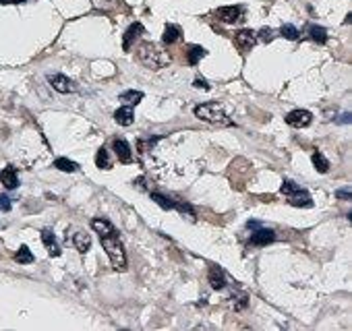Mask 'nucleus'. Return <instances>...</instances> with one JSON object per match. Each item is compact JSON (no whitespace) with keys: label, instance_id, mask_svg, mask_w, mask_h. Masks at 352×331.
<instances>
[{"label":"nucleus","instance_id":"obj_28","mask_svg":"<svg viewBox=\"0 0 352 331\" xmlns=\"http://www.w3.org/2000/svg\"><path fill=\"white\" fill-rule=\"evenodd\" d=\"M160 141V137H154V139H147V141H143V139H141V141L137 143V149L141 151V153H145V151H149V149H152L156 143Z\"/></svg>","mask_w":352,"mask_h":331},{"label":"nucleus","instance_id":"obj_19","mask_svg":"<svg viewBox=\"0 0 352 331\" xmlns=\"http://www.w3.org/2000/svg\"><path fill=\"white\" fill-rule=\"evenodd\" d=\"M309 36H311V40L317 42V44H325V42H327V31H325L323 27H319V25H311V27H309Z\"/></svg>","mask_w":352,"mask_h":331},{"label":"nucleus","instance_id":"obj_16","mask_svg":"<svg viewBox=\"0 0 352 331\" xmlns=\"http://www.w3.org/2000/svg\"><path fill=\"white\" fill-rule=\"evenodd\" d=\"M209 284L213 290H222L226 286V277H224V271L220 267H211L209 269Z\"/></svg>","mask_w":352,"mask_h":331},{"label":"nucleus","instance_id":"obj_24","mask_svg":"<svg viewBox=\"0 0 352 331\" xmlns=\"http://www.w3.org/2000/svg\"><path fill=\"white\" fill-rule=\"evenodd\" d=\"M54 166H56L60 172H77V170H79V166H77L75 162L66 160V158H58V160L54 162Z\"/></svg>","mask_w":352,"mask_h":331},{"label":"nucleus","instance_id":"obj_6","mask_svg":"<svg viewBox=\"0 0 352 331\" xmlns=\"http://www.w3.org/2000/svg\"><path fill=\"white\" fill-rule=\"evenodd\" d=\"M50 85H52V89H56L58 93H73L77 91V85L64 75H50L48 77Z\"/></svg>","mask_w":352,"mask_h":331},{"label":"nucleus","instance_id":"obj_23","mask_svg":"<svg viewBox=\"0 0 352 331\" xmlns=\"http://www.w3.org/2000/svg\"><path fill=\"white\" fill-rule=\"evenodd\" d=\"M15 261H17V263H21V265H29V263H33V255H31V251L27 247H21L19 253L15 255Z\"/></svg>","mask_w":352,"mask_h":331},{"label":"nucleus","instance_id":"obj_27","mask_svg":"<svg viewBox=\"0 0 352 331\" xmlns=\"http://www.w3.org/2000/svg\"><path fill=\"white\" fill-rule=\"evenodd\" d=\"M141 99H143V93H141V91H125V93H121V101L139 103Z\"/></svg>","mask_w":352,"mask_h":331},{"label":"nucleus","instance_id":"obj_36","mask_svg":"<svg viewBox=\"0 0 352 331\" xmlns=\"http://www.w3.org/2000/svg\"><path fill=\"white\" fill-rule=\"evenodd\" d=\"M13 3H23V0H13Z\"/></svg>","mask_w":352,"mask_h":331},{"label":"nucleus","instance_id":"obj_34","mask_svg":"<svg viewBox=\"0 0 352 331\" xmlns=\"http://www.w3.org/2000/svg\"><path fill=\"white\" fill-rule=\"evenodd\" d=\"M247 228H249V230H251V228L257 230V228H261V224H259V222H249V224H247Z\"/></svg>","mask_w":352,"mask_h":331},{"label":"nucleus","instance_id":"obj_30","mask_svg":"<svg viewBox=\"0 0 352 331\" xmlns=\"http://www.w3.org/2000/svg\"><path fill=\"white\" fill-rule=\"evenodd\" d=\"M259 40H261V42H272V40H274V31L267 29V27H263V29L259 31Z\"/></svg>","mask_w":352,"mask_h":331},{"label":"nucleus","instance_id":"obj_31","mask_svg":"<svg viewBox=\"0 0 352 331\" xmlns=\"http://www.w3.org/2000/svg\"><path fill=\"white\" fill-rule=\"evenodd\" d=\"M0 211H11V199L7 195H0Z\"/></svg>","mask_w":352,"mask_h":331},{"label":"nucleus","instance_id":"obj_1","mask_svg":"<svg viewBox=\"0 0 352 331\" xmlns=\"http://www.w3.org/2000/svg\"><path fill=\"white\" fill-rule=\"evenodd\" d=\"M99 240H102V247H104V251L110 257L112 267L116 271H125L127 269V253H125L123 242L119 240V236H116V232L114 234H106V236H99Z\"/></svg>","mask_w":352,"mask_h":331},{"label":"nucleus","instance_id":"obj_11","mask_svg":"<svg viewBox=\"0 0 352 331\" xmlns=\"http://www.w3.org/2000/svg\"><path fill=\"white\" fill-rule=\"evenodd\" d=\"M114 120L119 125H123V127H131L133 125V120H135V114H133V108L131 106H123V108H119L114 112Z\"/></svg>","mask_w":352,"mask_h":331},{"label":"nucleus","instance_id":"obj_21","mask_svg":"<svg viewBox=\"0 0 352 331\" xmlns=\"http://www.w3.org/2000/svg\"><path fill=\"white\" fill-rule=\"evenodd\" d=\"M311 160H313V166L317 168V172H321V174H325V172L329 170V162L325 160V155H323L321 151H315Z\"/></svg>","mask_w":352,"mask_h":331},{"label":"nucleus","instance_id":"obj_7","mask_svg":"<svg viewBox=\"0 0 352 331\" xmlns=\"http://www.w3.org/2000/svg\"><path fill=\"white\" fill-rule=\"evenodd\" d=\"M112 149L116 153V158H119V162L123 164H131L133 162V153H131V145L125 141V139H119L116 137L112 141Z\"/></svg>","mask_w":352,"mask_h":331},{"label":"nucleus","instance_id":"obj_26","mask_svg":"<svg viewBox=\"0 0 352 331\" xmlns=\"http://www.w3.org/2000/svg\"><path fill=\"white\" fill-rule=\"evenodd\" d=\"M280 33H282V36L286 38V40H290V42H294V40L298 38V29H296L294 25H290V23H284L282 29H280Z\"/></svg>","mask_w":352,"mask_h":331},{"label":"nucleus","instance_id":"obj_8","mask_svg":"<svg viewBox=\"0 0 352 331\" xmlns=\"http://www.w3.org/2000/svg\"><path fill=\"white\" fill-rule=\"evenodd\" d=\"M215 17L222 23H237V21H241V17H243V9L241 7H222V9H217Z\"/></svg>","mask_w":352,"mask_h":331},{"label":"nucleus","instance_id":"obj_13","mask_svg":"<svg viewBox=\"0 0 352 331\" xmlns=\"http://www.w3.org/2000/svg\"><path fill=\"white\" fill-rule=\"evenodd\" d=\"M42 240H44V245H46L50 257H58V255H60V247H58V242H56L54 234L50 232V230H42Z\"/></svg>","mask_w":352,"mask_h":331},{"label":"nucleus","instance_id":"obj_35","mask_svg":"<svg viewBox=\"0 0 352 331\" xmlns=\"http://www.w3.org/2000/svg\"><path fill=\"white\" fill-rule=\"evenodd\" d=\"M340 123H350V114H342V118H340Z\"/></svg>","mask_w":352,"mask_h":331},{"label":"nucleus","instance_id":"obj_3","mask_svg":"<svg viewBox=\"0 0 352 331\" xmlns=\"http://www.w3.org/2000/svg\"><path fill=\"white\" fill-rule=\"evenodd\" d=\"M137 56H139V60H141L145 66H149V68H162L164 64L170 62V58L166 56V54H162V52H160L154 44H141V46H139V52H137Z\"/></svg>","mask_w":352,"mask_h":331},{"label":"nucleus","instance_id":"obj_9","mask_svg":"<svg viewBox=\"0 0 352 331\" xmlns=\"http://www.w3.org/2000/svg\"><path fill=\"white\" fill-rule=\"evenodd\" d=\"M276 240V232L270 228H257V232L251 236V245L253 247H265Z\"/></svg>","mask_w":352,"mask_h":331},{"label":"nucleus","instance_id":"obj_32","mask_svg":"<svg viewBox=\"0 0 352 331\" xmlns=\"http://www.w3.org/2000/svg\"><path fill=\"white\" fill-rule=\"evenodd\" d=\"M195 87H199V89H209V85L205 79H195Z\"/></svg>","mask_w":352,"mask_h":331},{"label":"nucleus","instance_id":"obj_10","mask_svg":"<svg viewBox=\"0 0 352 331\" xmlns=\"http://www.w3.org/2000/svg\"><path fill=\"white\" fill-rule=\"evenodd\" d=\"M286 197H288V203H290L292 207H313V201H311V197H309L307 190L296 188V190H292V193L286 195Z\"/></svg>","mask_w":352,"mask_h":331},{"label":"nucleus","instance_id":"obj_17","mask_svg":"<svg viewBox=\"0 0 352 331\" xmlns=\"http://www.w3.org/2000/svg\"><path fill=\"white\" fill-rule=\"evenodd\" d=\"M162 40H164V44H168V46L174 44V42H178V40H180V27L168 23V25H166V29H164Z\"/></svg>","mask_w":352,"mask_h":331},{"label":"nucleus","instance_id":"obj_12","mask_svg":"<svg viewBox=\"0 0 352 331\" xmlns=\"http://www.w3.org/2000/svg\"><path fill=\"white\" fill-rule=\"evenodd\" d=\"M0 182H3L7 188H17L19 186V176H17V170L15 168H5L0 172Z\"/></svg>","mask_w":352,"mask_h":331},{"label":"nucleus","instance_id":"obj_5","mask_svg":"<svg viewBox=\"0 0 352 331\" xmlns=\"http://www.w3.org/2000/svg\"><path fill=\"white\" fill-rule=\"evenodd\" d=\"M255 44H257V33H253L251 29H241L237 36H234V46L241 52H249Z\"/></svg>","mask_w":352,"mask_h":331},{"label":"nucleus","instance_id":"obj_4","mask_svg":"<svg viewBox=\"0 0 352 331\" xmlns=\"http://www.w3.org/2000/svg\"><path fill=\"white\" fill-rule=\"evenodd\" d=\"M313 123V114L309 110H292L286 116V125L292 129H305Z\"/></svg>","mask_w":352,"mask_h":331},{"label":"nucleus","instance_id":"obj_25","mask_svg":"<svg viewBox=\"0 0 352 331\" xmlns=\"http://www.w3.org/2000/svg\"><path fill=\"white\" fill-rule=\"evenodd\" d=\"M152 201H156L162 209H174V203H176V201H172V199H168V197H164V195H160V193H152Z\"/></svg>","mask_w":352,"mask_h":331},{"label":"nucleus","instance_id":"obj_33","mask_svg":"<svg viewBox=\"0 0 352 331\" xmlns=\"http://www.w3.org/2000/svg\"><path fill=\"white\" fill-rule=\"evenodd\" d=\"M336 197H338V199H346V201H350V190H336Z\"/></svg>","mask_w":352,"mask_h":331},{"label":"nucleus","instance_id":"obj_18","mask_svg":"<svg viewBox=\"0 0 352 331\" xmlns=\"http://www.w3.org/2000/svg\"><path fill=\"white\" fill-rule=\"evenodd\" d=\"M73 242H75V247H77L79 253H87V251L91 249V238H89V234L77 232V234L73 236Z\"/></svg>","mask_w":352,"mask_h":331},{"label":"nucleus","instance_id":"obj_2","mask_svg":"<svg viewBox=\"0 0 352 331\" xmlns=\"http://www.w3.org/2000/svg\"><path fill=\"white\" fill-rule=\"evenodd\" d=\"M195 116L199 120H205V123H211V125H222V127H228L232 125L228 116L222 112V108L217 103H201V106L195 108Z\"/></svg>","mask_w":352,"mask_h":331},{"label":"nucleus","instance_id":"obj_14","mask_svg":"<svg viewBox=\"0 0 352 331\" xmlns=\"http://www.w3.org/2000/svg\"><path fill=\"white\" fill-rule=\"evenodd\" d=\"M143 33V25L141 23H133L129 29H127V33H125V42H123V48H125V52H129L131 50V44H133V40L135 38H139Z\"/></svg>","mask_w":352,"mask_h":331},{"label":"nucleus","instance_id":"obj_20","mask_svg":"<svg viewBox=\"0 0 352 331\" xmlns=\"http://www.w3.org/2000/svg\"><path fill=\"white\" fill-rule=\"evenodd\" d=\"M95 164L99 170H110L112 168V162H110V155H108V149H97V155H95Z\"/></svg>","mask_w":352,"mask_h":331},{"label":"nucleus","instance_id":"obj_15","mask_svg":"<svg viewBox=\"0 0 352 331\" xmlns=\"http://www.w3.org/2000/svg\"><path fill=\"white\" fill-rule=\"evenodd\" d=\"M91 228L99 234V236H106V234H114L116 230H114V226L108 222V219H104V217H95V219H91Z\"/></svg>","mask_w":352,"mask_h":331},{"label":"nucleus","instance_id":"obj_22","mask_svg":"<svg viewBox=\"0 0 352 331\" xmlns=\"http://www.w3.org/2000/svg\"><path fill=\"white\" fill-rule=\"evenodd\" d=\"M207 54V52L201 48V46H191V50H189V54H187V60H189V64H197L199 62V58H203Z\"/></svg>","mask_w":352,"mask_h":331},{"label":"nucleus","instance_id":"obj_29","mask_svg":"<svg viewBox=\"0 0 352 331\" xmlns=\"http://www.w3.org/2000/svg\"><path fill=\"white\" fill-rule=\"evenodd\" d=\"M296 188H298V186H296L292 180H284V182H282V188H280V190H282V195H290L292 190H296Z\"/></svg>","mask_w":352,"mask_h":331}]
</instances>
